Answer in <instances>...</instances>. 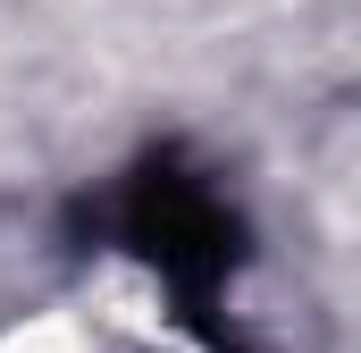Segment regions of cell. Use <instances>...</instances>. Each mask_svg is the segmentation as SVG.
Segmentation results:
<instances>
[{
	"mask_svg": "<svg viewBox=\"0 0 361 353\" xmlns=\"http://www.w3.org/2000/svg\"><path fill=\"white\" fill-rule=\"evenodd\" d=\"M0 353H109V337L85 311H34V320L0 328Z\"/></svg>",
	"mask_w": 361,
	"mask_h": 353,
	"instance_id": "6da1fadb",
	"label": "cell"
}]
</instances>
